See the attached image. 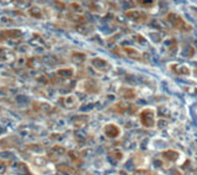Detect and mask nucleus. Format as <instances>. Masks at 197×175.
I'll return each instance as SVG.
<instances>
[{"mask_svg": "<svg viewBox=\"0 0 197 175\" xmlns=\"http://www.w3.org/2000/svg\"><path fill=\"white\" fill-rule=\"evenodd\" d=\"M93 64H94L95 69H97L98 72H107L111 69V63L103 58H94Z\"/></svg>", "mask_w": 197, "mask_h": 175, "instance_id": "5", "label": "nucleus"}, {"mask_svg": "<svg viewBox=\"0 0 197 175\" xmlns=\"http://www.w3.org/2000/svg\"><path fill=\"white\" fill-rule=\"evenodd\" d=\"M111 155L115 157L117 160H120V159H122L123 158V153L122 152H120V151H112L111 152Z\"/></svg>", "mask_w": 197, "mask_h": 175, "instance_id": "11", "label": "nucleus"}, {"mask_svg": "<svg viewBox=\"0 0 197 175\" xmlns=\"http://www.w3.org/2000/svg\"><path fill=\"white\" fill-rule=\"evenodd\" d=\"M166 20H168V22H169L173 27L180 30V31H191V30H192V26H191V25L187 24L180 15L175 14V12L168 14Z\"/></svg>", "mask_w": 197, "mask_h": 175, "instance_id": "1", "label": "nucleus"}, {"mask_svg": "<svg viewBox=\"0 0 197 175\" xmlns=\"http://www.w3.org/2000/svg\"><path fill=\"white\" fill-rule=\"evenodd\" d=\"M128 107H129V106L127 104H124V102H116V104L111 107V110L115 111V112H117V114H124L127 110H128Z\"/></svg>", "mask_w": 197, "mask_h": 175, "instance_id": "10", "label": "nucleus"}, {"mask_svg": "<svg viewBox=\"0 0 197 175\" xmlns=\"http://www.w3.org/2000/svg\"><path fill=\"white\" fill-rule=\"evenodd\" d=\"M123 52L126 53L127 56L132 59H136V61H141L142 58V53L139 51H137L136 48L133 47H123Z\"/></svg>", "mask_w": 197, "mask_h": 175, "instance_id": "7", "label": "nucleus"}, {"mask_svg": "<svg viewBox=\"0 0 197 175\" xmlns=\"http://www.w3.org/2000/svg\"><path fill=\"white\" fill-rule=\"evenodd\" d=\"M118 94L121 95L122 98L128 99V100H133L137 96L136 90L133 89V88H129V86H123V88H121V89L118 90Z\"/></svg>", "mask_w": 197, "mask_h": 175, "instance_id": "6", "label": "nucleus"}, {"mask_svg": "<svg viewBox=\"0 0 197 175\" xmlns=\"http://www.w3.org/2000/svg\"><path fill=\"white\" fill-rule=\"evenodd\" d=\"M139 121L147 128H153L155 126V110L147 107L143 109L139 114Z\"/></svg>", "mask_w": 197, "mask_h": 175, "instance_id": "2", "label": "nucleus"}, {"mask_svg": "<svg viewBox=\"0 0 197 175\" xmlns=\"http://www.w3.org/2000/svg\"><path fill=\"white\" fill-rule=\"evenodd\" d=\"M103 133L108 138H117L121 134V128L118 127L117 125H115V123H107L103 127Z\"/></svg>", "mask_w": 197, "mask_h": 175, "instance_id": "4", "label": "nucleus"}, {"mask_svg": "<svg viewBox=\"0 0 197 175\" xmlns=\"http://www.w3.org/2000/svg\"><path fill=\"white\" fill-rule=\"evenodd\" d=\"M126 16L128 17L129 20H132V21H134V22H138V24H141V22H144L147 20V14L146 12H143V11H139V10H131V11H127L126 12Z\"/></svg>", "mask_w": 197, "mask_h": 175, "instance_id": "3", "label": "nucleus"}, {"mask_svg": "<svg viewBox=\"0 0 197 175\" xmlns=\"http://www.w3.org/2000/svg\"><path fill=\"white\" fill-rule=\"evenodd\" d=\"M161 157L169 161H175V160H178V158L180 157V153H179L178 151L168 149V151H164L161 153Z\"/></svg>", "mask_w": 197, "mask_h": 175, "instance_id": "9", "label": "nucleus"}, {"mask_svg": "<svg viewBox=\"0 0 197 175\" xmlns=\"http://www.w3.org/2000/svg\"><path fill=\"white\" fill-rule=\"evenodd\" d=\"M171 70H173L174 73H176V74H180V75H188V74L191 73L190 68H188L187 66H185V64H181V66H179V64H171Z\"/></svg>", "mask_w": 197, "mask_h": 175, "instance_id": "8", "label": "nucleus"}]
</instances>
